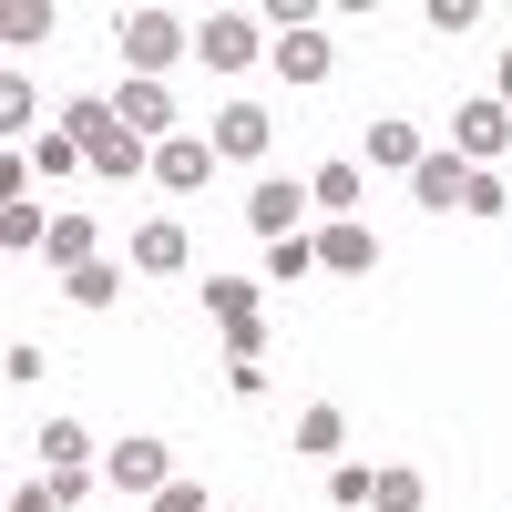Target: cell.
I'll list each match as a JSON object with an SVG mask.
<instances>
[{"mask_svg":"<svg viewBox=\"0 0 512 512\" xmlns=\"http://www.w3.org/2000/svg\"><path fill=\"white\" fill-rule=\"evenodd\" d=\"M62 134L82 144V164H93V175H154V144L144 134H123V113L113 103H62Z\"/></svg>","mask_w":512,"mask_h":512,"instance_id":"obj_1","label":"cell"},{"mask_svg":"<svg viewBox=\"0 0 512 512\" xmlns=\"http://www.w3.org/2000/svg\"><path fill=\"white\" fill-rule=\"evenodd\" d=\"M185 52H195V31L175 11H134V21H123V62H134V82H164Z\"/></svg>","mask_w":512,"mask_h":512,"instance_id":"obj_2","label":"cell"},{"mask_svg":"<svg viewBox=\"0 0 512 512\" xmlns=\"http://www.w3.org/2000/svg\"><path fill=\"white\" fill-rule=\"evenodd\" d=\"M256 52H267V21H256V11H216V21H195V62H205V72H246Z\"/></svg>","mask_w":512,"mask_h":512,"instance_id":"obj_3","label":"cell"},{"mask_svg":"<svg viewBox=\"0 0 512 512\" xmlns=\"http://www.w3.org/2000/svg\"><path fill=\"white\" fill-rule=\"evenodd\" d=\"M103 482H113V492H134V502H154L164 482H175V451L134 431V441H113V451H103Z\"/></svg>","mask_w":512,"mask_h":512,"instance_id":"obj_4","label":"cell"},{"mask_svg":"<svg viewBox=\"0 0 512 512\" xmlns=\"http://www.w3.org/2000/svg\"><path fill=\"white\" fill-rule=\"evenodd\" d=\"M113 113H123V134H144V144H175V134H185L175 93H164V82H134V72L113 82Z\"/></svg>","mask_w":512,"mask_h":512,"instance_id":"obj_5","label":"cell"},{"mask_svg":"<svg viewBox=\"0 0 512 512\" xmlns=\"http://www.w3.org/2000/svg\"><path fill=\"white\" fill-rule=\"evenodd\" d=\"M205 144H216L226 164H256V154L277 144V113H267V103H216V123H205Z\"/></svg>","mask_w":512,"mask_h":512,"instance_id":"obj_6","label":"cell"},{"mask_svg":"<svg viewBox=\"0 0 512 512\" xmlns=\"http://www.w3.org/2000/svg\"><path fill=\"white\" fill-rule=\"evenodd\" d=\"M308 205H318L308 185H287V175H267V185H256V195H246V226H256V236H267V246H287L297 226H308Z\"/></svg>","mask_w":512,"mask_h":512,"instance_id":"obj_7","label":"cell"},{"mask_svg":"<svg viewBox=\"0 0 512 512\" xmlns=\"http://www.w3.org/2000/svg\"><path fill=\"white\" fill-rule=\"evenodd\" d=\"M502 144H512V103H461V113H451V154H461V164H482V175H492Z\"/></svg>","mask_w":512,"mask_h":512,"instance_id":"obj_8","label":"cell"},{"mask_svg":"<svg viewBox=\"0 0 512 512\" xmlns=\"http://www.w3.org/2000/svg\"><path fill=\"white\" fill-rule=\"evenodd\" d=\"M216 144H205V134H175V144H154V185L164 195H205V175H216Z\"/></svg>","mask_w":512,"mask_h":512,"instance_id":"obj_9","label":"cell"},{"mask_svg":"<svg viewBox=\"0 0 512 512\" xmlns=\"http://www.w3.org/2000/svg\"><path fill=\"white\" fill-rule=\"evenodd\" d=\"M123 256H134L144 277H185V267H195V236H185L175 216H144V226H134V246H123Z\"/></svg>","mask_w":512,"mask_h":512,"instance_id":"obj_10","label":"cell"},{"mask_svg":"<svg viewBox=\"0 0 512 512\" xmlns=\"http://www.w3.org/2000/svg\"><path fill=\"white\" fill-rule=\"evenodd\" d=\"M472 175H482V164H461L451 144H431V154H420V175H410V195L441 216V205H461V195H472Z\"/></svg>","mask_w":512,"mask_h":512,"instance_id":"obj_11","label":"cell"},{"mask_svg":"<svg viewBox=\"0 0 512 512\" xmlns=\"http://www.w3.org/2000/svg\"><path fill=\"white\" fill-rule=\"evenodd\" d=\"M328 72H338V52H328V31H287V41H277V82H297V93H318Z\"/></svg>","mask_w":512,"mask_h":512,"instance_id":"obj_12","label":"cell"},{"mask_svg":"<svg viewBox=\"0 0 512 512\" xmlns=\"http://www.w3.org/2000/svg\"><path fill=\"white\" fill-rule=\"evenodd\" d=\"M420 154H431V144H420V123H400V113L369 123V164H379V175H420Z\"/></svg>","mask_w":512,"mask_h":512,"instance_id":"obj_13","label":"cell"},{"mask_svg":"<svg viewBox=\"0 0 512 512\" xmlns=\"http://www.w3.org/2000/svg\"><path fill=\"white\" fill-rule=\"evenodd\" d=\"M318 267H338V277H369L379 267V236L349 216V226H318Z\"/></svg>","mask_w":512,"mask_h":512,"instance_id":"obj_14","label":"cell"},{"mask_svg":"<svg viewBox=\"0 0 512 512\" xmlns=\"http://www.w3.org/2000/svg\"><path fill=\"white\" fill-rule=\"evenodd\" d=\"M41 256H52L62 277H72V267H93V256H103V236H93V216H52V236H41Z\"/></svg>","mask_w":512,"mask_h":512,"instance_id":"obj_15","label":"cell"},{"mask_svg":"<svg viewBox=\"0 0 512 512\" xmlns=\"http://www.w3.org/2000/svg\"><path fill=\"white\" fill-rule=\"evenodd\" d=\"M287 451H308V461H338V451H349V420H338L328 400H318V410H297V441H287Z\"/></svg>","mask_w":512,"mask_h":512,"instance_id":"obj_16","label":"cell"},{"mask_svg":"<svg viewBox=\"0 0 512 512\" xmlns=\"http://www.w3.org/2000/svg\"><path fill=\"white\" fill-rule=\"evenodd\" d=\"M41 461L52 472H93V431L82 420H41Z\"/></svg>","mask_w":512,"mask_h":512,"instance_id":"obj_17","label":"cell"},{"mask_svg":"<svg viewBox=\"0 0 512 512\" xmlns=\"http://www.w3.org/2000/svg\"><path fill=\"white\" fill-rule=\"evenodd\" d=\"M308 195H318V216H328V226H349V216H359V164H318V185H308Z\"/></svg>","mask_w":512,"mask_h":512,"instance_id":"obj_18","label":"cell"},{"mask_svg":"<svg viewBox=\"0 0 512 512\" xmlns=\"http://www.w3.org/2000/svg\"><path fill=\"white\" fill-rule=\"evenodd\" d=\"M41 236H52V216H41L31 195H11V205H0V246H11V256H31Z\"/></svg>","mask_w":512,"mask_h":512,"instance_id":"obj_19","label":"cell"},{"mask_svg":"<svg viewBox=\"0 0 512 512\" xmlns=\"http://www.w3.org/2000/svg\"><path fill=\"white\" fill-rule=\"evenodd\" d=\"M113 287H123V277H113V256H93V267H72V277H62L72 308H113Z\"/></svg>","mask_w":512,"mask_h":512,"instance_id":"obj_20","label":"cell"},{"mask_svg":"<svg viewBox=\"0 0 512 512\" xmlns=\"http://www.w3.org/2000/svg\"><path fill=\"white\" fill-rule=\"evenodd\" d=\"M205 308H216L226 328H246L256 318V277H205Z\"/></svg>","mask_w":512,"mask_h":512,"instance_id":"obj_21","label":"cell"},{"mask_svg":"<svg viewBox=\"0 0 512 512\" xmlns=\"http://www.w3.org/2000/svg\"><path fill=\"white\" fill-rule=\"evenodd\" d=\"M431 492H420V472L410 461H390V472H379V492H369V512H420Z\"/></svg>","mask_w":512,"mask_h":512,"instance_id":"obj_22","label":"cell"},{"mask_svg":"<svg viewBox=\"0 0 512 512\" xmlns=\"http://www.w3.org/2000/svg\"><path fill=\"white\" fill-rule=\"evenodd\" d=\"M41 31H52V0H11V11H0V41H11V52H31Z\"/></svg>","mask_w":512,"mask_h":512,"instance_id":"obj_23","label":"cell"},{"mask_svg":"<svg viewBox=\"0 0 512 512\" xmlns=\"http://www.w3.org/2000/svg\"><path fill=\"white\" fill-rule=\"evenodd\" d=\"M31 123H41V103H31V82L11 72V82H0V134H11V144H21V134H31Z\"/></svg>","mask_w":512,"mask_h":512,"instance_id":"obj_24","label":"cell"},{"mask_svg":"<svg viewBox=\"0 0 512 512\" xmlns=\"http://www.w3.org/2000/svg\"><path fill=\"white\" fill-rule=\"evenodd\" d=\"M369 492H379V472H359V461H328V502H338V512H359Z\"/></svg>","mask_w":512,"mask_h":512,"instance_id":"obj_25","label":"cell"},{"mask_svg":"<svg viewBox=\"0 0 512 512\" xmlns=\"http://www.w3.org/2000/svg\"><path fill=\"white\" fill-rule=\"evenodd\" d=\"M0 369H11V390H31V379H41V369H52V359H41V349H31V338H11V349H0Z\"/></svg>","mask_w":512,"mask_h":512,"instance_id":"obj_26","label":"cell"},{"mask_svg":"<svg viewBox=\"0 0 512 512\" xmlns=\"http://www.w3.org/2000/svg\"><path fill=\"white\" fill-rule=\"evenodd\" d=\"M502 205H512V195H502V175H472V195H461V216H502Z\"/></svg>","mask_w":512,"mask_h":512,"instance_id":"obj_27","label":"cell"},{"mask_svg":"<svg viewBox=\"0 0 512 512\" xmlns=\"http://www.w3.org/2000/svg\"><path fill=\"white\" fill-rule=\"evenodd\" d=\"M154 512H216V502H205V482H164V492H154Z\"/></svg>","mask_w":512,"mask_h":512,"instance_id":"obj_28","label":"cell"},{"mask_svg":"<svg viewBox=\"0 0 512 512\" xmlns=\"http://www.w3.org/2000/svg\"><path fill=\"white\" fill-rule=\"evenodd\" d=\"M11 512H62V492H52V482H21V492H11Z\"/></svg>","mask_w":512,"mask_h":512,"instance_id":"obj_29","label":"cell"}]
</instances>
